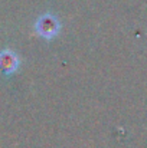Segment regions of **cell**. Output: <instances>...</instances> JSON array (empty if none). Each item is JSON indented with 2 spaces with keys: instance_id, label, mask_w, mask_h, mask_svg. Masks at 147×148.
Returning <instances> with one entry per match:
<instances>
[{
  "instance_id": "1",
  "label": "cell",
  "mask_w": 147,
  "mask_h": 148,
  "mask_svg": "<svg viewBox=\"0 0 147 148\" xmlns=\"http://www.w3.org/2000/svg\"><path fill=\"white\" fill-rule=\"evenodd\" d=\"M35 30L39 36H42L46 40H52L58 36L59 30H61V25L59 20L52 16V14H43L38 19L36 25H35Z\"/></svg>"
},
{
  "instance_id": "2",
  "label": "cell",
  "mask_w": 147,
  "mask_h": 148,
  "mask_svg": "<svg viewBox=\"0 0 147 148\" xmlns=\"http://www.w3.org/2000/svg\"><path fill=\"white\" fill-rule=\"evenodd\" d=\"M19 68V58L12 50H3L0 52V69L6 75H12Z\"/></svg>"
}]
</instances>
